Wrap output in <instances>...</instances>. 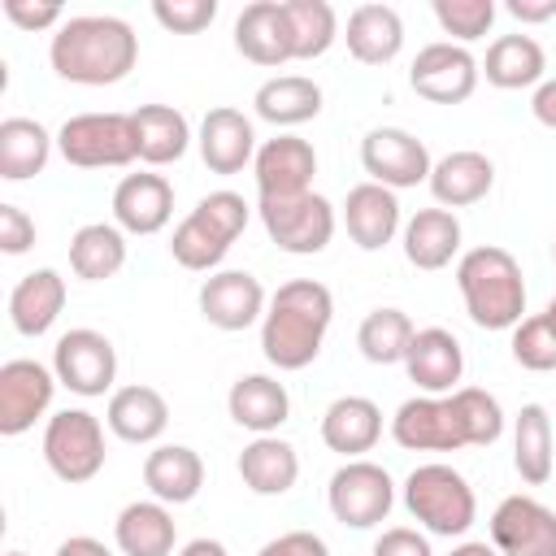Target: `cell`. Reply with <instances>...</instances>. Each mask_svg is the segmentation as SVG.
<instances>
[{
  "instance_id": "6da1fadb",
  "label": "cell",
  "mask_w": 556,
  "mask_h": 556,
  "mask_svg": "<svg viewBox=\"0 0 556 556\" xmlns=\"http://www.w3.org/2000/svg\"><path fill=\"white\" fill-rule=\"evenodd\" d=\"M48 61L56 78L78 87H113L139 61V35L126 17L113 13H83L65 17L48 43Z\"/></svg>"
},
{
  "instance_id": "7a4b0ae2",
  "label": "cell",
  "mask_w": 556,
  "mask_h": 556,
  "mask_svg": "<svg viewBox=\"0 0 556 556\" xmlns=\"http://www.w3.org/2000/svg\"><path fill=\"white\" fill-rule=\"evenodd\" d=\"M334 317V295L317 278H291L269 295L261 317V352L274 369H304L321 356L326 330Z\"/></svg>"
},
{
  "instance_id": "3957f363",
  "label": "cell",
  "mask_w": 556,
  "mask_h": 556,
  "mask_svg": "<svg viewBox=\"0 0 556 556\" xmlns=\"http://www.w3.org/2000/svg\"><path fill=\"white\" fill-rule=\"evenodd\" d=\"M456 287L478 330H513L526 313V278L508 248L482 243L456 261Z\"/></svg>"
},
{
  "instance_id": "277c9868",
  "label": "cell",
  "mask_w": 556,
  "mask_h": 556,
  "mask_svg": "<svg viewBox=\"0 0 556 556\" xmlns=\"http://www.w3.org/2000/svg\"><path fill=\"white\" fill-rule=\"evenodd\" d=\"M248 200L239 191H208L169 235V256L182 265V269H195V274H208L226 261L230 243L243 235L248 226Z\"/></svg>"
},
{
  "instance_id": "5b68a950",
  "label": "cell",
  "mask_w": 556,
  "mask_h": 556,
  "mask_svg": "<svg viewBox=\"0 0 556 556\" xmlns=\"http://www.w3.org/2000/svg\"><path fill=\"white\" fill-rule=\"evenodd\" d=\"M404 508L408 517L426 530V534H439V539H460L473 521H478V495L469 486V478L443 460H430V465H417L404 486Z\"/></svg>"
},
{
  "instance_id": "8992f818",
  "label": "cell",
  "mask_w": 556,
  "mask_h": 556,
  "mask_svg": "<svg viewBox=\"0 0 556 556\" xmlns=\"http://www.w3.org/2000/svg\"><path fill=\"white\" fill-rule=\"evenodd\" d=\"M56 152L74 169H122L139 161V135L130 113H74L56 130Z\"/></svg>"
},
{
  "instance_id": "52a82bcc",
  "label": "cell",
  "mask_w": 556,
  "mask_h": 556,
  "mask_svg": "<svg viewBox=\"0 0 556 556\" xmlns=\"http://www.w3.org/2000/svg\"><path fill=\"white\" fill-rule=\"evenodd\" d=\"M43 460L70 486L91 482L104 469V426H100V417L87 413V408L52 413L48 426H43Z\"/></svg>"
},
{
  "instance_id": "ba28073f",
  "label": "cell",
  "mask_w": 556,
  "mask_h": 556,
  "mask_svg": "<svg viewBox=\"0 0 556 556\" xmlns=\"http://www.w3.org/2000/svg\"><path fill=\"white\" fill-rule=\"evenodd\" d=\"M256 213H261L269 243H278L291 256L326 252V243L334 239V226H339L334 204L321 191H304V195H287V200H261Z\"/></svg>"
},
{
  "instance_id": "9c48e42d",
  "label": "cell",
  "mask_w": 556,
  "mask_h": 556,
  "mask_svg": "<svg viewBox=\"0 0 556 556\" xmlns=\"http://www.w3.org/2000/svg\"><path fill=\"white\" fill-rule=\"evenodd\" d=\"M326 504L334 513L339 526H352V530H374L387 521L391 504H395V482L382 465L374 460H343L334 473H330V486H326Z\"/></svg>"
},
{
  "instance_id": "30bf717a",
  "label": "cell",
  "mask_w": 556,
  "mask_h": 556,
  "mask_svg": "<svg viewBox=\"0 0 556 556\" xmlns=\"http://www.w3.org/2000/svg\"><path fill=\"white\" fill-rule=\"evenodd\" d=\"M478 78H482L478 56L452 39L426 43L408 65V87L430 104H465L478 91Z\"/></svg>"
},
{
  "instance_id": "8fae6325",
  "label": "cell",
  "mask_w": 556,
  "mask_h": 556,
  "mask_svg": "<svg viewBox=\"0 0 556 556\" xmlns=\"http://www.w3.org/2000/svg\"><path fill=\"white\" fill-rule=\"evenodd\" d=\"M52 374L65 391L83 395V400H96L113 387L117 378V352L109 343V334L91 330V326H78V330H65L52 348Z\"/></svg>"
},
{
  "instance_id": "7c38bea8",
  "label": "cell",
  "mask_w": 556,
  "mask_h": 556,
  "mask_svg": "<svg viewBox=\"0 0 556 556\" xmlns=\"http://www.w3.org/2000/svg\"><path fill=\"white\" fill-rule=\"evenodd\" d=\"M361 165H365L369 182L391 187V191L430 182V169H434L430 148L417 135H408L404 126H374L361 139Z\"/></svg>"
},
{
  "instance_id": "4fadbf2b",
  "label": "cell",
  "mask_w": 556,
  "mask_h": 556,
  "mask_svg": "<svg viewBox=\"0 0 556 556\" xmlns=\"http://www.w3.org/2000/svg\"><path fill=\"white\" fill-rule=\"evenodd\" d=\"M56 374L52 365H39L30 356H13L0 365V434L4 439H17L26 434L48 408H52V395H56Z\"/></svg>"
},
{
  "instance_id": "5bb4252c",
  "label": "cell",
  "mask_w": 556,
  "mask_h": 556,
  "mask_svg": "<svg viewBox=\"0 0 556 556\" xmlns=\"http://www.w3.org/2000/svg\"><path fill=\"white\" fill-rule=\"evenodd\" d=\"M491 547L500 556H556V508L534 495H508L491 513Z\"/></svg>"
},
{
  "instance_id": "9a60e30c",
  "label": "cell",
  "mask_w": 556,
  "mask_h": 556,
  "mask_svg": "<svg viewBox=\"0 0 556 556\" xmlns=\"http://www.w3.org/2000/svg\"><path fill=\"white\" fill-rule=\"evenodd\" d=\"M195 300H200V317L208 326L226 330V334L256 326L265 317V308H269V295H265L261 278L248 274V269H217V274H208L200 282Z\"/></svg>"
},
{
  "instance_id": "2e32d148",
  "label": "cell",
  "mask_w": 556,
  "mask_h": 556,
  "mask_svg": "<svg viewBox=\"0 0 556 556\" xmlns=\"http://www.w3.org/2000/svg\"><path fill=\"white\" fill-rule=\"evenodd\" d=\"M252 174H256L261 200L304 195V191H313L317 152H313V143L300 139V135H274V139H265V143L256 148Z\"/></svg>"
},
{
  "instance_id": "e0dca14e",
  "label": "cell",
  "mask_w": 556,
  "mask_h": 556,
  "mask_svg": "<svg viewBox=\"0 0 556 556\" xmlns=\"http://www.w3.org/2000/svg\"><path fill=\"white\" fill-rule=\"evenodd\" d=\"M235 48L252 61V65H287L295 61V30L287 17L282 0H252L243 4V13L235 17Z\"/></svg>"
},
{
  "instance_id": "ac0fdd59",
  "label": "cell",
  "mask_w": 556,
  "mask_h": 556,
  "mask_svg": "<svg viewBox=\"0 0 556 556\" xmlns=\"http://www.w3.org/2000/svg\"><path fill=\"white\" fill-rule=\"evenodd\" d=\"M391 439L404 452H460V426L452 417L447 395H413L391 417Z\"/></svg>"
},
{
  "instance_id": "d6986e66",
  "label": "cell",
  "mask_w": 556,
  "mask_h": 556,
  "mask_svg": "<svg viewBox=\"0 0 556 556\" xmlns=\"http://www.w3.org/2000/svg\"><path fill=\"white\" fill-rule=\"evenodd\" d=\"M200 161L213 169V174H243V165L256 161V130H252V117L243 109H230V104H217L204 113L200 122Z\"/></svg>"
},
{
  "instance_id": "ffe728a7",
  "label": "cell",
  "mask_w": 556,
  "mask_h": 556,
  "mask_svg": "<svg viewBox=\"0 0 556 556\" xmlns=\"http://www.w3.org/2000/svg\"><path fill=\"white\" fill-rule=\"evenodd\" d=\"M174 217V187L165 174H126L113 187V222L126 235H161Z\"/></svg>"
},
{
  "instance_id": "44dd1931",
  "label": "cell",
  "mask_w": 556,
  "mask_h": 556,
  "mask_svg": "<svg viewBox=\"0 0 556 556\" xmlns=\"http://www.w3.org/2000/svg\"><path fill=\"white\" fill-rule=\"evenodd\" d=\"M404 369H408V382H417L426 395H452L460 374H465V352H460V339L443 326H426L413 334L408 343V356H404Z\"/></svg>"
},
{
  "instance_id": "7402d4cb",
  "label": "cell",
  "mask_w": 556,
  "mask_h": 556,
  "mask_svg": "<svg viewBox=\"0 0 556 556\" xmlns=\"http://www.w3.org/2000/svg\"><path fill=\"white\" fill-rule=\"evenodd\" d=\"M343 226L352 235V243L361 252H378L387 248L404 222H400V200L391 187H378V182H356L343 200Z\"/></svg>"
},
{
  "instance_id": "603a6c76",
  "label": "cell",
  "mask_w": 556,
  "mask_h": 556,
  "mask_svg": "<svg viewBox=\"0 0 556 556\" xmlns=\"http://www.w3.org/2000/svg\"><path fill=\"white\" fill-rule=\"evenodd\" d=\"M382 439V408L369 395H339L321 413V443L343 460H361Z\"/></svg>"
},
{
  "instance_id": "cb8c5ba5",
  "label": "cell",
  "mask_w": 556,
  "mask_h": 556,
  "mask_svg": "<svg viewBox=\"0 0 556 556\" xmlns=\"http://www.w3.org/2000/svg\"><path fill=\"white\" fill-rule=\"evenodd\" d=\"M491 187H495V165L486 152H473V148L447 152L430 169V195L439 200V208H469L486 200Z\"/></svg>"
},
{
  "instance_id": "d4e9b609",
  "label": "cell",
  "mask_w": 556,
  "mask_h": 556,
  "mask_svg": "<svg viewBox=\"0 0 556 556\" xmlns=\"http://www.w3.org/2000/svg\"><path fill=\"white\" fill-rule=\"evenodd\" d=\"M61 308H65V278H61L56 269H48V265L22 274L17 287L9 291V321H13V330L26 334V339L48 334V330L56 326Z\"/></svg>"
},
{
  "instance_id": "484cf974",
  "label": "cell",
  "mask_w": 556,
  "mask_h": 556,
  "mask_svg": "<svg viewBox=\"0 0 556 556\" xmlns=\"http://www.w3.org/2000/svg\"><path fill=\"white\" fill-rule=\"evenodd\" d=\"M143 486L161 504H191L204 486V460L187 443H156L143 456Z\"/></svg>"
},
{
  "instance_id": "4316f807",
  "label": "cell",
  "mask_w": 556,
  "mask_h": 556,
  "mask_svg": "<svg viewBox=\"0 0 556 556\" xmlns=\"http://www.w3.org/2000/svg\"><path fill=\"white\" fill-rule=\"evenodd\" d=\"M400 243H404V261L413 269H447L452 256L460 252V222L452 208H417L404 230H400Z\"/></svg>"
},
{
  "instance_id": "83f0119b",
  "label": "cell",
  "mask_w": 556,
  "mask_h": 556,
  "mask_svg": "<svg viewBox=\"0 0 556 556\" xmlns=\"http://www.w3.org/2000/svg\"><path fill=\"white\" fill-rule=\"evenodd\" d=\"M104 421L122 443H156L165 434V426H169V404H165V395L156 387L130 382V387H117L109 395Z\"/></svg>"
},
{
  "instance_id": "f1b7e54d",
  "label": "cell",
  "mask_w": 556,
  "mask_h": 556,
  "mask_svg": "<svg viewBox=\"0 0 556 556\" xmlns=\"http://www.w3.org/2000/svg\"><path fill=\"white\" fill-rule=\"evenodd\" d=\"M226 408H230V421L235 426H243L252 434H274L291 417V395L269 374H243V378L230 382Z\"/></svg>"
},
{
  "instance_id": "f546056e",
  "label": "cell",
  "mask_w": 556,
  "mask_h": 556,
  "mask_svg": "<svg viewBox=\"0 0 556 556\" xmlns=\"http://www.w3.org/2000/svg\"><path fill=\"white\" fill-rule=\"evenodd\" d=\"M174 539V513L161 500H135L113 521V543L122 556H169Z\"/></svg>"
},
{
  "instance_id": "4dcf8cb0",
  "label": "cell",
  "mask_w": 556,
  "mask_h": 556,
  "mask_svg": "<svg viewBox=\"0 0 556 556\" xmlns=\"http://www.w3.org/2000/svg\"><path fill=\"white\" fill-rule=\"evenodd\" d=\"M343 39L361 65H387L404 48V17L391 4H356L348 13Z\"/></svg>"
},
{
  "instance_id": "1f68e13d",
  "label": "cell",
  "mask_w": 556,
  "mask_h": 556,
  "mask_svg": "<svg viewBox=\"0 0 556 556\" xmlns=\"http://www.w3.org/2000/svg\"><path fill=\"white\" fill-rule=\"evenodd\" d=\"M486 83L500 91H521V87H539L543 70H547V52L534 35H500L491 39L486 56L478 61Z\"/></svg>"
},
{
  "instance_id": "d6a6232c",
  "label": "cell",
  "mask_w": 556,
  "mask_h": 556,
  "mask_svg": "<svg viewBox=\"0 0 556 556\" xmlns=\"http://www.w3.org/2000/svg\"><path fill=\"white\" fill-rule=\"evenodd\" d=\"M239 478L252 495H287L300 478V456L278 434H256L239 452Z\"/></svg>"
},
{
  "instance_id": "836d02e7",
  "label": "cell",
  "mask_w": 556,
  "mask_h": 556,
  "mask_svg": "<svg viewBox=\"0 0 556 556\" xmlns=\"http://www.w3.org/2000/svg\"><path fill=\"white\" fill-rule=\"evenodd\" d=\"M252 109L269 126H304L321 113V87L304 74H274L256 87Z\"/></svg>"
},
{
  "instance_id": "e575fe53",
  "label": "cell",
  "mask_w": 556,
  "mask_h": 556,
  "mask_svg": "<svg viewBox=\"0 0 556 556\" xmlns=\"http://www.w3.org/2000/svg\"><path fill=\"white\" fill-rule=\"evenodd\" d=\"M135 135H139V161L143 165H174L191 148V122L174 104H139L135 113Z\"/></svg>"
},
{
  "instance_id": "d590c367",
  "label": "cell",
  "mask_w": 556,
  "mask_h": 556,
  "mask_svg": "<svg viewBox=\"0 0 556 556\" xmlns=\"http://www.w3.org/2000/svg\"><path fill=\"white\" fill-rule=\"evenodd\" d=\"M556 465V439H552V417L543 404H521L513 421V469L521 473L526 486L552 482Z\"/></svg>"
},
{
  "instance_id": "8d00e7d4",
  "label": "cell",
  "mask_w": 556,
  "mask_h": 556,
  "mask_svg": "<svg viewBox=\"0 0 556 556\" xmlns=\"http://www.w3.org/2000/svg\"><path fill=\"white\" fill-rule=\"evenodd\" d=\"M56 135H48L43 122L35 117H4L0 122V178L4 182H26L35 174H43L48 156H52Z\"/></svg>"
},
{
  "instance_id": "74e56055",
  "label": "cell",
  "mask_w": 556,
  "mask_h": 556,
  "mask_svg": "<svg viewBox=\"0 0 556 556\" xmlns=\"http://www.w3.org/2000/svg\"><path fill=\"white\" fill-rule=\"evenodd\" d=\"M126 265V230L117 222H87L70 239V269L83 282H104Z\"/></svg>"
},
{
  "instance_id": "f35d334b",
  "label": "cell",
  "mask_w": 556,
  "mask_h": 556,
  "mask_svg": "<svg viewBox=\"0 0 556 556\" xmlns=\"http://www.w3.org/2000/svg\"><path fill=\"white\" fill-rule=\"evenodd\" d=\"M413 334H417V326L404 308H374V313H365V321L356 330V348L369 365H404Z\"/></svg>"
},
{
  "instance_id": "ab89813d",
  "label": "cell",
  "mask_w": 556,
  "mask_h": 556,
  "mask_svg": "<svg viewBox=\"0 0 556 556\" xmlns=\"http://www.w3.org/2000/svg\"><path fill=\"white\" fill-rule=\"evenodd\" d=\"M447 404H452V417L460 426L465 447H491L504 434V408H500V400L491 391H482V387H456L447 395Z\"/></svg>"
},
{
  "instance_id": "60d3db41",
  "label": "cell",
  "mask_w": 556,
  "mask_h": 556,
  "mask_svg": "<svg viewBox=\"0 0 556 556\" xmlns=\"http://www.w3.org/2000/svg\"><path fill=\"white\" fill-rule=\"evenodd\" d=\"M291 30H295V61H313L326 56L330 43L339 39V17L326 0H282Z\"/></svg>"
},
{
  "instance_id": "b9f144b4",
  "label": "cell",
  "mask_w": 556,
  "mask_h": 556,
  "mask_svg": "<svg viewBox=\"0 0 556 556\" xmlns=\"http://www.w3.org/2000/svg\"><path fill=\"white\" fill-rule=\"evenodd\" d=\"M513 361L521 369H534V374H552L556 369V326L534 313V317H521L513 326Z\"/></svg>"
},
{
  "instance_id": "7bdbcfd3",
  "label": "cell",
  "mask_w": 556,
  "mask_h": 556,
  "mask_svg": "<svg viewBox=\"0 0 556 556\" xmlns=\"http://www.w3.org/2000/svg\"><path fill=\"white\" fill-rule=\"evenodd\" d=\"M434 22L443 26V35H452V43L465 48L491 30L495 0H434Z\"/></svg>"
},
{
  "instance_id": "ee69618b",
  "label": "cell",
  "mask_w": 556,
  "mask_h": 556,
  "mask_svg": "<svg viewBox=\"0 0 556 556\" xmlns=\"http://www.w3.org/2000/svg\"><path fill=\"white\" fill-rule=\"evenodd\" d=\"M152 17L174 35H200L217 17V0H156Z\"/></svg>"
},
{
  "instance_id": "f6af8a7d",
  "label": "cell",
  "mask_w": 556,
  "mask_h": 556,
  "mask_svg": "<svg viewBox=\"0 0 556 556\" xmlns=\"http://www.w3.org/2000/svg\"><path fill=\"white\" fill-rule=\"evenodd\" d=\"M4 17L17 26V30H52V26H61L65 22V13H61V4H52V0H4Z\"/></svg>"
},
{
  "instance_id": "bcb514c9",
  "label": "cell",
  "mask_w": 556,
  "mask_h": 556,
  "mask_svg": "<svg viewBox=\"0 0 556 556\" xmlns=\"http://www.w3.org/2000/svg\"><path fill=\"white\" fill-rule=\"evenodd\" d=\"M30 248H35V222L17 204H0V252L22 256Z\"/></svg>"
},
{
  "instance_id": "7dc6e473",
  "label": "cell",
  "mask_w": 556,
  "mask_h": 556,
  "mask_svg": "<svg viewBox=\"0 0 556 556\" xmlns=\"http://www.w3.org/2000/svg\"><path fill=\"white\" fill-rule=\"evenodd\" d=\"M374 556H434L430 552V539L413 526H391L374 539Z\"/></svg>"
},
{
  "instance_id": "c3c4849f",
  "label": "cell",
  "mask_w": 556,
  "mask_h": 556,
  "mask_svg": "<svg viewBox=\"0 0 556 556\" xmlns=\"http://www.w3.org/2000/svg\"><path fill=\"white\" fill-rule=\"evenodd\" d=\"M256 556H330V547H326V539L313 534V530H287V534L269 539Z\"/></svg>"
},
{
  "instance_id": "681fc988",
  "label": "cell",
  "mask_w": 556,
  "mask_h": 556,
  "mask_svg": "<svg viewBox=\"0 0 556 556\" xmlns=\"http://www.w3.org/2000/svg\"><path fill=\"white\" fill-rule=\"evenodd\" d=\"M530 113H534L539 126L556 130V78H543V83L534 87V96H530Z\"/></svg>"
},
{
  "instance_id": "f907efd6",
  "label": "cell",
  "mask_w": 556,
  "mask_h": 556,
  "mask_svg": "<svg viewBox=\"0 0 556 556\" xmlns=\"http://www.w3.org/2000/svg\"><path fill=\"white\" fill-rule=\"evenodd\" d=\"M504 9H508L517 22H530V26H534V22H552V17H556V0H508Z\"/></svg>"
},
{
  "instance_id": "816d5d0a",
  "label": "cell",
  "mask_w": 556,
  "mask_h": 556,
  "mask_svg": "<svg viewBox=\"0 0 556 556\" xmlns=\"http://www.w3.org/2000/svg\"><path fill=\"white\" fill-rule=\"evenodd\" d=\"M56 556H113L100 539H91V534H70L61 547H56Z\"/></svg>"
},
{
  "instance_id": "f5cc1de1",
  "label": "cell",
  "mask_w": 556,
  "mask_h": 556,
  "mask_svg": "<svg viewBox=\"0 0 556 556\" xmlns=\"http://www.w3.org/2000/svg\"><path fill=\"white\" fill-rule=\"evenodd\" d=\"M447 556H500L491 543H473V539H465V543H456Z\"/></svg>"
},
{
  "instance_id": "db71d44e",
  "label": "cell",
  "mask_w": 556,
  "mask_h": 556,
  "mask_svg": "<svg viewBox=\"0 0 556 556\" xmlns=\"http://www.w3.org/2000/svg\"><path fill=\"white\" fill-rule=\"evenodd\" d=\"M543 317H547V321H552V326H556V295H552V300H547V308H543Z\"/></svg>"
},
{
  "instance_id": "11a10c76",
  "label": "cell",
  "mask_w": 556,
  "mask_h": 556,
  "mask_svg": "<svg viewBox=\"0 0 556 556\" xmlns=\"http://www.w3.org/2000/svg\"><path fill=\"white\" fill-rule=\"evenodd\" d=\"M9 556H26V552H9Z\"/></svg>"
}]
</instances>
